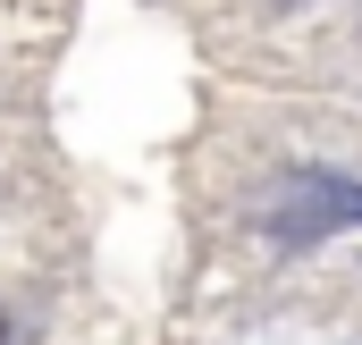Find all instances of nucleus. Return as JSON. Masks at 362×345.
Masks as SVG:
<instances>
[]
</instances>
